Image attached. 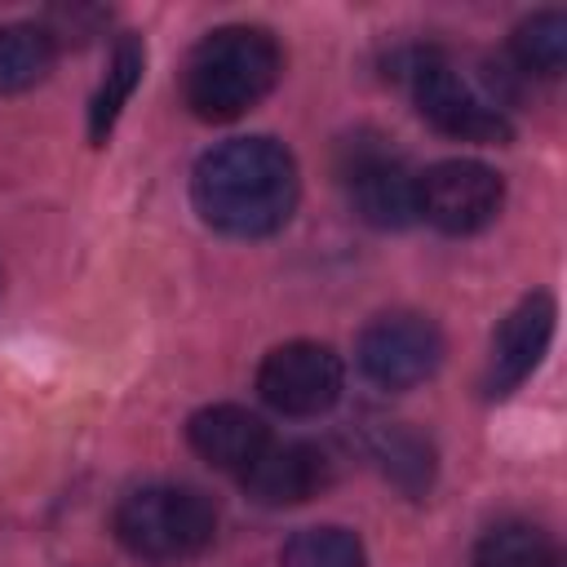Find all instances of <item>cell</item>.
Returning <instances> with one entry per match:
<instances>
[{
    "label": "cell",
    "mask_w": 567,
    "mask_h": 567,
    "mask_svg": "<svg viewBox=\"0 0 567 567\" xmlns=\"http://www.w3.org/2000/svg\"><path fill=\"white\" fill-rule=\"evenodd\" d=\"M301 195L297 159L275 137H235L199 155L190 173L195 213L235 239H266L288 226Z\"/></svg>",
    "instance_id": "cell-1"
},
{
    "label": "cell",
    "mask_w": 567,
    "mask_h": 567,
    "mask_svg": "<svg viewBox=\"0 0 567 567\" xmlns=\"http://www.w3.org/2000/svg\"><path fill=\"white\" fill-rule=\"evenodd\" d=\"M284 75V53L261 27H217L208 31L182 66V102L208 124L239 120L252 111Z\"/></svg>",
    "instance_id": "cell-2"
},
{
    "label": "cell",
    "mask_w": 567,
    "mask_h": 567,
    "mask_svg": "<svg viewBox=\"0 0 567 567\" xmlns=\"http://www.w3.org/2000/svg\"><path fill=\"white\" fill-rule=\"evenodd\" d=\"M115 536L128 554H137L146 563H186L213 545L217 509L199 487L151 483L120 501Z\"/></svg>",
    "instance_id": "cell-3"
},
{
    "label": "cell",
    "mask_w": 567,
    "mask_h": 567,
    "mask_svg": "<svg viewBox=\"0 0 567 567\" xmlns=\"http://www.w3.org/2000/svg\"><path fill=\"white\" fill-rule=\"evenodd\" d=\"M399 75L421 120L434 124L439 133L461 137V142H492V146L514 137L509 115L492 97H483L439 49H408L399 58Z\"/></svg>",
    "instance_id": "cell-4"
},
{
    "label": "cell",
    "mask_w": 567,
    "mask_h": 567,
    "mask_svg": "<svg viewBox=\"0 0 567 567\" xmlns=\"http://www.w3.org/2000/svg\"><path fill=\"white\" fill-rule=\"evenodd\" d=\"M341 182L359 221L403 230L416 221V173L385 137H350L341 146Z\"/></svg>",
    "instance_id": "cell-5"
},
{
    "label": "cell",
    "mask_w": 567,
    "mask_h": 567,
    "mask_svg": "<svg viewBox=\"0 0 567 567\" xmlns=\"http://www.w3.org/2000/svg\"><path fill=\"white\" fill-rule=\"evenodd\" d=\"M505 204V182L478 159H439L416 173V217L443 235H478L496 221Z\"/></svg>",
    "instance_id": "cell-6"
},
{
    "label": "cell",
    "mask_w": 567,
    "mask_h": 567,
    "mask_svg": "<svg viewBox=\"0 0 567 567\" xmlns=\"http://www.w3.org/2000/svg\"><path fill=\"white\" fill-rule=\"evenodd\" d=\"M359 372L381 385V390H412L421 381H430L443 363V337L434 328V319L412 315V310H390L381 319H372L359 337Z\"/></svg>",
    "instance_id": "cell-7"
},
{
    "label": "cell",
    "mask_w": 567,
    "mask_h": 567,
    "mask_svg": "<svg viewBox=\"0 0 567 567\" xmlns=\"http://www.w3.org/2000/svg\"><path fill=\"white\" fill-rule=\"evenodd\" d=\"M341 390V354L323 341H284L257 368V394L284 416H323Z\"/></svg>",
    "instance_id": "cell-8"
},
{
    "label": "cell",
    "mask_w": 567,
    "mask_h": 567,
    "mask_svg": "<svg viewBox=\"0 0 567 567\" xmlns=\"http://www.w3.org/2000/svg\"><path fill=\"white\" fill-rule=\"evenodd\" d=\"M554 319H558V306L549 292H532L505 315V323L492 337L487 368H483V394L487 399H509L540 368V359L554 341Z\"/></svg>",
    "instance_id": "cell-9"
},
{
    "label": "cell",
    "mask_w": 567,
    "mask_h": 567,
    "mask_svg": "<svg viewBox=\"0 0 567 567\" xmlns=\"http://www.w3.org/2000/svg\"><path fill=\"white\" fill-rule=\"evenodd\" d=\"M239 478L257 505L288 509L315 501L332 483V461L319 443H270Z\"/></svg>",
    "instance_id": "cell-10"
},
{
    "label": "cell",
    "mask_w": 567,
    "mask_h": 567,
    "mask_svg": "<svg viewBox=\"0 0 567 567\" xmlns=\"http://www.w3.org/2000/svg\"><path fill=\"white\" fill-rule=\"evenodd\" d=\"M186 443L213 470L244 474L270 447V425L239 403H208L186 421Z\"/></svg>",
    "instance_id": "cell-11"
},
{
    "label": "cell",
    "mask_w": 567,
    "mask_h": 567,
    "mask_svg": "<svg viewBox=\"0 0 567 567\" xmlns=\"http://www.w3.org/2000/svg\"><path fill=\"white\" fill-rule=\"evenodd\" d=\"M372 456L381 461V474L412 501H421L430 487H434V443L403 425V421H390L372 434Z\"/></svg>",
    "instance_id": "cell-12"
},
{
    "label": "cell",
    "mask_w": 567,
    "mask_h": 567,
    "mask_svg": "<svg viewBox=\"0 0 567 567\" xmlns=\"http://www.w3.org/2000/svg\"><path fill=\"white\" fill-rule=\"evenodd\" d=\"M142 66H146L142 40H137L133 31L120 35L115 49H111V62H106V80L97 84V93H93V102H89V142H93V146H102V142L111 137L120 111L128 106V97H133V89H137V80H142Z\"/></svg>",
    "instance_id": "cell-13"
},
{
    "label": "cell",
    "mask_w": 567,
    "mask_h": 567,
    "mask_svg": "<svg viewBox=\"0 0 567 567\" xmlns=\"http://www.w3.org/2000/svg\"><path fill=\"white\" fill-rule=\"evenodd\" d=\"M58 58L53 35L40 22H9L0 27V93L35 89Z\"/></svg>",
    "instance_id": "cell-14"
},
{
    "label": "cell",
    "mask_w": 567,
    "mask_h": 567,
    "mask_svg": "<svg viewBox=\"0 0 567 567\" xmlns=\"http://www.w3.org/2000/svg\"><path fill=\"white\" fill-rule=\"evenodd\" d=\"M509 58L518 62L523 75L558 80L567 66V13L545 9V13L523 18L509 35Z\"/></svg>",
    "instance_id": "cell-15"
},
{
    "label": "cell",
    "mask_w": 567,
    "mask_h": 567,
    "mask_svg": "<svg viewBox=\"0 0 567 567\" xmlns=\"http://www.w3.org/2000/svg\"><path fill=\"white\" fill-rule=\"evenodd\" d=\"M474 567H558V549L536 523H496L474 549Z\"/></svg>",
    "instance_id": "cell-16"
},
{
    "label": "cell",
    "mask_w": 567,
    "mask_h": 567,
    "mask_svg": "<svg viewBox=\"0 0 567 567\" xmlns=\"http://www.w3.org/2000/svg\"><path fill=\"white\" fill-rule=\"evenodd\" d=\"M279 567H368V554L363 540L346 527H306L288 536Z\"/></svg>",
    "instance_id": "cell-17"
}]
</instances>
